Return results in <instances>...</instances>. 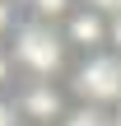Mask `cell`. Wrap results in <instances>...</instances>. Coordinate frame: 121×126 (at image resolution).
Instances as JSON below:
<instances>
[{
    "mask_svg": "<svg viewBox=\"0 0 121 126\" xmlns=\"http://www.w3.org/2000/svg\"><path fill=\"white\" fill-rule=\"evenodd\" d=\"M65 51H70L65 33H56V28L42 23V19H23V23L14 28V37H9L14 65H23L33 79H56V75L65 70Z\"/></svg>",
    "mask_w": 121,
    "mask_h": 126,
    "instance_id": "cell-1",
    "label": "cell"
},
{
    "mask_svg": "<svg viewBox=\"0 0 121 126\" xmlns=\"http://www.w3.org/2000/svg\"><path fill=\"white\" fill-rule=\"evenodd\" d=\"M70 94L79 103H93V108H117L121 103V56L117 51L84 56L70 75Z\"/></svg>",
    "mask_w": 121,
    "mask_h": 126,
    "instance_id": "cell-2",
    "label": "cell"
},
{
    "mask_svg": "<svg viewBox=\"0 0 121 126\" xmlns=\"http://www.w3.org/2000/svg\"><path fill=\"white\" fill-rule=\"evenodd\" d=\"M19 112L33 126H51V122H65L70 108H65V94L56 89V79H28L19 94Z\"/></svg>",
    "mask_w": 121,
    "mask_h": 126,
    "instance_id": "cell-3",
    "label": "cell"
},
{
    "mask_svg": "<svg viewBox=\"0 0 121 126\" xmlns=\"http://www.w3.org/2000/svg\"><path fill=\"white\" fill-rule=\"evenodd\" d=\"M65 42L93 56V51L107 42V19H103L98 9H75V14L65 19Z\"/></svg>",
    "mask_w": 121,
    "mask_h": 126,
    "instance_id": "cell-4",
    "label": "cell"
},
{
    "mask_svg": "<svg viewBox=\"0 0 121 126\" xmlns=\"http://www.w3.org/2000/svg\"><path fill=\"white\" fill-rule=\"evenodd\" d=\"M61 126H117V117L107 112V108H93V103H75L70 112H65V122Z\"/></svg>",
    "mask_w": 121,
    "mask_h": 126,
    "instance_id": "cell-5",
    "label": "cell"
},
{
    "mask_svg": "<svg viewBox=\"0 0 121 126\" xmlns=\"http://www.w3.org/2000/svg\"><path fill=\"white\" fill-rule=\"evenodd\" d=\"M70 5H75V0H28L33 19H42V23H51V19H70V14H75Z\"/></svg>",
    "mask_w": 121,
    "mask_h": 126,
    "instance_id": "cell-6",
    "label": "cell"
},
{
    "mask_svg": "<svg viewBox=\"0 0 121 126\" xmlns=\"http://www.w3.org/2000/svg\"><path fill=\"white\" fill-rule=\"evenodd\" d=\"M19 117H23V112H19V103L0 94V126H19Z\"/></svg>",
    "mask_w": 121,
    "mask_h": 126,
    "instance_id": "cell-7",
    "label": "cell"
},
{
    "mask_svg": "<svg viewBox=\"0 0 121 126\" xmlns=\"http://www.w3.org/2000/svg\"><path fill=\"white\" fill-rule=\"evenodd\" d=\"M84 9H98V14H121V0H84Z\"/></svg>",
    "mask_w": 121,
    "mask_h": 126,
    "instance_id": "cell-8",
    "label": "cell"
},
{
    "mask_svg": "<svg viewBox=\"0 0 121 126\" xmlns=\"http://www.w3.org/2000/svg\"><path fill=\"white\" fill-rule=\"evenodd\" d=\"M9 28H19L14 23V0H0V33H9Z\"/></svg>",
    "mask_w": 121,
    "mask_h": 126,
    "instance_id": "cell-9",
    "label": "cell"
},
{
    "mask_svg": "<svg viewBox=\"0 0 121 126\" xmlns=\"http://www.w3.org/2000/svg\"><path fill=\"white\" fill-rule=\"evenodd\" d=\"M107 42H112V51L121 56V14H117V19H107Z\"/></svg>",
    "mask_w": 121,
    "mask_h": 126,
    "instance_id": "cell-10",
    "label": "cell"
},
{
    "mask_svg": "<svg viewBox=\"0 0 121 126\" xmlns=\"http://www.w3.org/2000/svg\"><path fill=\"white\" fill-rule=\"evenodd\" d=\"M9 75H14V56H9V51H5V47H0V84H5V79H9Z\"/></svg>",
    "mask_w": 121,
    "mask_h": 126,
    "instance_id": "cell-11",
    "label": "cell"
}]
</instances>
